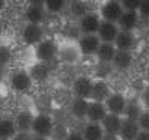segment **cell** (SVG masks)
Segmentation results:
<instances>
[{
    "instance_id": "ac0fdd59",
    "label": "cell",
    "mask_w": 149,
    "mask_h": 140,
    "mask_svg": "<svg viewBox=\"0 0 149 140\" xmlns=\"http://www.w3.org/2000/svg\"><path fill=\"white\" fill-rule=\"evenodd\" d=\"M115 53H116V47L111 42H101L95 54L98 56L101 63H111Z\"/></svg>"
},
{
    "instance_id": "b9f144b4",
    "label": "cell",
    "mask_w": 149,
    "mask_h": 140,
    "mask_svg": "<svg viewBox=\"0 0 149 140\" xmlns=\"http://www.w3.org/2000/svg\"><path fill=\"white\" fill-rule=\"evenodd\" d=\"M148 81H149V71H148Z\"/></svg>"
},
{
    "instance_id": "2e32d148",
    "label": "cell",
    "mask_w": 149,
    "mask_h": 140,
    "mask_svg": "<svg viewBox=\"0 0 149 140\" xmlns=\"http://www.w3.org/2000/svg\"><path fill=\"white\" fill-rule=\"evenodd\" d=\"M120 124H122V120H120L119 115H115V113H107L104 116V119L101 120L104 133H110V134H119Z\"/></svg>"
},
{
    "instance_id": "1f68e13d",
    "label": "cell",
    "mask_w": 149,
    "mask_h": 140,
    "mask_svg": "<svg viewBox=\"0 0 149 140\" xmlns=\"http://www.w3.org/2000/svg\"><path fill=\"white\" fill-rule=\"evenodd\" d=\"M139 15L145 17V18H149V0H142V3L139 6Z\"/></svg>"
},
{
    "instance_id": "52a82bcc",
    "label": "cell",
    "mask_w": 149,
    "mask_h": 140,
    "mask_svg": "<svg viewBox=\"0 0 149 140\" xmlns=\"http://www.w3.org/2000/svg\"><path fill=\"white\" fill-rule=\"evenodd\" d=\"M118 33H119V29H118L116 23H110V21H104V20L101 21L100 29L96 32L101 42H111V44L115 42Z\"/></svg>"
},
{
    "instance_id": "603a6c76",
    "label": "cell",
    "mask_w": 149,
    "mask_h": 140,
    "mask_svg": "<svg viewBox=\"0 0 149 140\" xmlns=\"http://www.w3.org/2000/svg\"><path fill=\"white\" fill-rule=\"evenodd\" d=\"M17 125H15V120L11 119H2L0 120V139H8L11 140L15 137L17 134Z\"/></svg>"
},
{
    "instance_id": "8d00e7d4",
    "label": "cell",
    "mask_w": 149,
    "mask_h": 140,
    "mask_svg": "<svg viewBox=\"0 0 149 140\" xmlns=\"http://www.w3.org/2000/svg\"><path fill=\"white\" fill-rule=\"evenodd\" d=\"M45 0H29V5H44Z\"/></svg>"
},
{
    "instance_id": "ba28073f",
    "label": "cell",
    "mask_w": 149,
    "mask_h": 140,
    "mask_svg": "<svg viewBox=\"0 0 149 140\" xmlns=\"http://www.w3.org/2000/svg\"><path fill=\"white\" fill-rule=\"evenodd\" d=\"M101 20L96 14H91L87 12L86 15H83L80 18V23H78V29L84 33H96L100 29Z\"/></svg>"
},
{
    "instance_id": "74e56055",
    "label": "cell",
    "mask_w": 149,
    "mask_h": 140,
    "mask_svg": "<svg viewBox=\"0 0 149 140\" xmlns=\"http://www.w3.org/2000/svg\"><path fill=\"white\" fill-rule=\"evenodd\" d=\"M32 140H48V137H41V136H36V137H32Z\"/></svg>"
},
{
    "instance_id": "f546056e",
    "label": "cell",
    "mask_w": 149,
    "mask_h": 140,
    "mask_svg": "<svg viewBox=\"0 0 149 140\" xmlns=\"http://www.w3.org/2000/svg\"><path fill=\"white\" fill-rule=\"evenodd\" d=\"M137 124H139L140 130H146V131H149V110L140 113V116L137 118Z\"/></svg>"
},
{
    "instance_id": "f1b7e54d",
    "label": "cell",
    "mask_w": 149,
    "mask_h": 140,
    "mask_svg": "<svg viewBox=\"0 0 149 140\" xmlns=\"http://www.w3.org/2000/svg\"><path fill=\"white\" fill-rule=\"evenodd\" d=\"M12 60V51L9 47L6 45H0V68L6 66Z\"/></svg>"
},
{
    "instance_id": "30bf717a",
    "label": "cell",
    "mask_w": 149,
    "mask_h": 140,
    "mask_svg": "<svg viewBox=\"0 0 149 140\" xmlns=\"http://www.w3.org/2000/svg\"><path fill=\"white\" fill-rule=\"evenodd\" d=\"M72 91L75 93L77 98H91V92H92V80L87 77H78L75 78V81L72 84Z\"/></svg>"
},
{
    "instance_id": "484cf974",
    "label": "cell",
    "mask_w": 149,
    "mask_h": 140,
    "mask_svg": "<svg viewBox=\"0 0 149 140\" xmlns=\"http://www.w3.org/2000/svg\"><path fill=\"white\" fill-rule=\"evenodd\" d=\"M124 113L127 115L128 119H134V120H137V118L140 116V113H142V107H140L137 102L131 101V102H127Z\"/></svg>"
},
{
    "instance_id": "7c38bea8",
    "label": "cell",
    "mask_w": 149,
    "mask_h": 140,
    "mask_svg": "<svg viewBox=\"0 0 149 140\" xmlns=\"http://www.w3.org/2000/svg\"><path fill=\"white\" fill-rule=\"evenodd\" d=\"M106 115H107V109L104 102H100V101L89 102V109H87V115H86L89 122H101Z\"/></svg>"
},
{
    "instance_id": "7a4b0ae2",
    "label": "cell",
    "mask_w": 149,
    "mask_h": 140,
    "mask_svg": "<svg viewBox=\"0 0 149 140\" xmlns=\"http://www.w3.org/2000/svg\"><path fill=\"white\" fill-rule=\"evenodd\" d=\"M32 131L36 136L41 137H50L54 131V124L53 119L48 115H36L33 116V122H32Z\"/></svg>"
},
{
    "instance_id": "60d3db41",
    "label": "cell",
    "mask_w": 149,
    "mask_h": 140,
    "mask_svg": "<svg viewBox=\"0 0 149 140\" xmlns=\"http://www.w3.org/2000/svg\"><path fill=\"white\" fill-rule=\"evenodd\" d=\"M69 2H78V0H69Z\"/></svg>"
},
{
    "instance_id": "6da1fadb",
    "label": "cell",
    "mask_w": 149,
    "mask_h": 140,
    "mask_svg": "<svg viewBox=\"0 0 149 140\" xmlns=\"http://www.w3.org/2000/svg\"><path fill=\"white\" fill-rule=\"evenodd\" d=\"M35 54H36L38 60L48 63L50 60H53L59 54V47H57V44L54 41H51V39H42L41 42L36 44Z\"/></svg>"
},
{
    "instance_id": "8fae6325",
    "label": "cell",
    "mask_w": 149,
    "mask_h": 140,
    "mask_svg": "<svg viewBox=\"0 0 149 140\" xmlns=\"http://www.w3.org/2000/svg\"><path fill=\"white\" fill-rule=\"evenodd\" d=\"M139 131H140V127L137 124V120L127 119V120H122L119 136L122 137V140H134L136 136L139 134Z\"/></svg>"
},
{
    "instance_id": "ab89813d",
    "label": "cell",
    "mask_w": 149,
    "mask_h": 140,
    "mask_svg": "<svg viewBox=\"0 0 149 140\" xmlns=\"http://www.w3.org/2000/svg\"><path fill=\"white\" fill-rule=\"evenodd\" d=\"M2 78H3V77H2V71H0V83H2Z\"/></svg>"
},
{
    "instance_id": "277c9868",
    "label": "cell",
    "mask_w": 149,
    "mask_h": 140,
    "mask_svg": "<svg viewBox=\"0 0 149 140\" xmlns=\"http://www.w3.org/2000/svg\"><path fill=\"white\" fill-rule=\"evenodd\" d=\"M124 8L119 2L116 0H109L107 3H104V6L101 8V17L104 21H110V23H118V20L120 18Z\"/></svg>"
},
{
    "instance_id": "44dd1931",
    "label": "cell",
    "mask_w": 149,
    "mask_h": 140,
    "mask_svg": "<svg viewBox=\"0 0 149 140\" xmlns=\"http://www.w3.org/2000/svg\"><path fill=\"white\" fill-rule=\"evenodd\" d=\"M44 15H45V9L42 5H29L26 9V20L29 23L39 24L44 20Z\"/></svg>"
},
{
    "instance_id": "e575fe53",
    "label": "cell",
    "mask_w": 149,
    "mask_h": 140,
    "mask_svg": "<svg viewBox=\"0 0 149 140\" xmlns=\"http://www.w3.org/2000/svg\"><path fill=\"white\" fill-rule=\"evenodd\" d=\"M142 100H143V104L149 109V86L143 91V95H142Z\"/></svg>"
},
{
    "instance_id": "83f0119b",
    "label": "cell",
    "mask_w": 149,
    "mask_h": 140,
    "mask_svg": "<svg viewBox=\"0 0 149 140\" xmlns=\"http://www.w3.org/2000/svg\"><path fill=\"white\" fill-rule=\"evenodd\" d=\"M71 12L78 17V18H81L83 15H86L87 12V5L83 2V0H78V2H72V6H71Z\"/></svg>"
},
{
    "instance_id": "d590c367",
    "label": "cell",
    "mask_w": 149,
    "mask_h": 140,
    "mask_svg": "<svg viewBox=\"0 0 149 140\" xmlns=\"http://www.w3.org/2000/svg\"><path fill=\"white\" fill-rule=\"evenodd\" d=\"M102 140H119V139H118V134L104 133V136H102Z\"/></svg>"
},
{
    "instance_id": "7bdbcfd3",
    "label": "cell",
    "mask_w": 149,
    "mask_h": 140,
    "mask_svg": "<svg viewBox=\"0 0 149 140\" xmlns=\"http://www.w3.org/2000/svg\"><path fill=\"white\" fill-rule=\"evenodd\" d=\"M0 104H2V97H0Z\"/></svg>"
},
{
    "instance_id": "3957f363",
    "label": "cell",
    "mask_w": 149,
    "mask_h": 140,
    "mask_svg": "<svg viewBox=\"0 0 149 140\" xmlns=\"http://www.w3.org/2000/svg\"><path fill=\"white\" fill-rule=\"evenodd\" d=\"M100 38L96 33H84L83 36L78 39V51L84 56H91V54H95L96 50L100 47Z\"/></svg>"
},
{
    "instance_id": "e0dca14e",
    "label": "cell",
    "mask_w": 149,
    "mask_h": 140,
    "mask_svg": "<svg viewBox=\"0 0 149 140\" xmlns=\"http://www.w3.org/2000/svg\"><path fill=\"white\" fill-rule=\"evenodd\" d=\"M50 71H51V69H50L48 63L47 62H41V60H39L38 63L32 65L29 74H30L33 81H44V80H47V78H48Z\"/></svg>"
},
{
    "instance_id": "4dcf8cb0",
    "label": "cell",
    "mask_w": 149,
    "mask_h": 140,
    "mask_svg": "<svg viewBox=\"0 0 149 140\" xmlns=\"http://www.w3.org/2000/svg\"><path fill=\"white\" fill-rule=\"evenodd\" d=\"M142 0H120V5L127 11H137Z\"/></svg>"
},
{
    "instance_id": "9a60e30c",
    "label": "cell",
    "mask_w": 149,
    "mask_h": 140,
    "mask_svg": "<svg viewBox=\"0 0 149 140\" xmlns=\"http://www.w3.org/2000/svg\"><path fill=\"white\" fill-rule=\"evenodd\" d=\"M111 63L116 69H127L133 63V54L128 50H118L116 48V53L113 56Z\"/></svg>"
},
{
    "instance_id": "8992f818",
    "label": "cell",
    "mask_w": 149,
    "mask_h": 140,
    "mask_svg": "<svg viewBox=\"0 0 149 140\" xmlns=\"http://www.w3.org/2000/svg\"><path fill=\"white\" fill-rule=\"evenodd\" d=\"M42 36H44V30L36 23H29L23 30V41L27 45H36L38 42L42 41Z\"/></svg>"
},
{
    "instance_id": "cb8c5ba5",
    "label": "cell",
    "mask_w": 149,
    "mask_h": 140,
    "mask_svg": "<svg viewBox=\"0 0 149 140\" xmlns=\"http://www.w3.org/2000/svg\"><path fill=\"white\" fill-rule=\"evenodd\" d=\"M32 122H33V116L29 111H21L18 113V116L15 119V125L18 131H27L30 133L32 131Z\"/></svg>"
},
{
    "instance_id": "f35d334b",
    "label": "cell",
    "mask_w": 149,
    "mask_h": 140,
    "mask_svg": "<svg viewBox=\"0 0 149 140\" xmlns=\"http://www.w3.org/2000/svg\"><path fill=\"white\" fill-rule=\"evenodd\" d=\"M5 8V0H0V11Z\"/></svg>"
},
{
    "instance_id": "9c48e42d",
    "label": "cell",
    "mask_w": 149,
    "mask_h": 140,
    "mask_svg": "<svg viewBox=\"0 0 149 140\" xmlns=\"http://www.w3.org/2000/svg\"><path fill=\"white\" fill-rule=\"evenodd\" d=\"M125 106H127V101L120 93H110L106 100V109L109 113H115V115L120 116L125 110Z\"/></svg>"
},
{
    "instance_id": "836d02e7",
    "label": "cell",
    "mask_w": 149,
    "mask_h": 140,
    "mask_svg": "<svg viewBox=\"0 0 149 140\" xmlns=\"http://www.w3.org/2000/svg\"><path fill=\"white\" fill-rule=\"evenodd\" d=\"M134 140H149V131H146V130H140V131H139V134L136 136Z\"/></svg>"
},
{
    "instance_id": "ffe728a7",
    "label": "cell",
    "mask_w": 149,
    "mask_h": 140,
    "mask_svg": "<svg viewBox=\"0 0 149 140\" xmlns=\"http://www.w3.org/2000/svg\"><path fill=\"white\" fill-rule=\"evenodd\" d=\"M115 47L118 50H131L134 47V36L131 32H127V30H119L118 36L115 39Z\"/></svg>"
},
{
    "instance_id": "5b68a950",
    "label": "cell",
    "mask_w": 149,
    "mask_h": 140,
    "mask_svg": "<svg viewBox=\"0 0 149 140\" xmlns=\"http://www.w3.org/2000/svg\"><path fill=\"white\" fill-rule=\"evenodd\" d=\"M33 84L29 71H17L11 78V86L17 92H27Z\"/></svg>"
},
{
    "instance_id": "d6986e66",
    "label": "cell",
    "mask_w": 149,
    "mask_h": 140,
    "mask_svg": "<svg viewBox=\"0 0 149 140\" xmlns=\"http://www.w3.org/2000/svg\"><path fill=\"white\" fill-rule=\"evenodd\" d=\"M102 136H104V128L101 122H89L83 130L84 140H102Z\"/></svg>"
},
{
    "instance_id": "4fadbf2b",
    "label": "cell",
    "mask_w": 149,
    "mask_h": 140,
    "mask_svg": "<svg viewBox=\"0 0 149 140\" xmlns=\"http://www.w3.org/2000/svg\"><path fill=\"white\" fill-rule=\"evenodd\" d=\"M120 30L133 32V29L139 24V12L137 11H124L120 15V18L118 20Z\"/></svg>"
},
{
    "instance_id": "7402d4cb",
    "label": "cell",
    "mask_w": 149,
    "mask_h": 140,
    "mask_svg": "<svg viewBox=\"0 0 149 140\" xmlns=\"http://www.w3.org/2000/svg\"><path fill=\"white\" fill-rule=\"evenodd\" d=\"M89 100H86V98H77L72 101V106H71V111H72V115L78 119H83L86 118L87 115V109H89Z\"/></svg>"
},
{
    "instance_id": "d6a6232c",
    "label": "cell",
    "mask_w": 149,
    "mask_h": 140,
    "mask_svg": "<svg viewBox=\"0 0 149 140\" xmlns=\"http://www.w3.org/2000/svg\"><path fill=\"white\" fill-rule=\"evenodd\" d=\"M65 140H84L83 134L78 133V131H71V133H68Z\"/></svg>"
},
{
    "instance_id": "4316f807",
    "label": "cell",
    "mask_w": 149,
    "mask_h": 140,
    "mask_svg": "<svg viewBox=\"0 0 149 140\" xmlns=\"http://www.w3.org/2000/svg\"><path fill=\"white\" fill-rule=\"evenodd\" d=\"M65 2L66 0H45V2H44V6H45V9L48 12L57 14L65 8Z\"/></svg>"
},
{
    "instance_id": "5bb4252c",
    "label": "cell",
    "mask_w": 149,
    "mask_h": 140,
    "mask_svg": "<svg viewBox=\"0 0 149 140\" xmlns=\"http://www.w3.org/2000/svg\"><path fill=\"white\" fill-rule=\"evenodd\" d=\"M109 95H110V89H109V84L106 81H102V80L92 81V92H91V100L92 101L104 102L107 100Z\"/></svg>"
},
{
    "instance_id": "d4e9b609",
    "label": "cell",
    "mask_w": 149,
    "mask_h": 140,
    "mask_svg": "<svg viewBox=\"0 0 149 140\" xmlns=\"http://www.w3.org/2000/svg\"><path fill=\"white\" fill-rule=\"evenodd\" d=\"M60 53V59L63 60V62H75V59L78 57V48H75V47H63L62 50L59 51Z\"/></svg>"
},
{
    "instance_id": "ee69618b",
    "label": "cell",
    "mask_w": 149,
    "mask_h": 140,
    "mask_svg": "<svg viewBox=\"0 0 149 140\" xmlns=\"http://www.w3.org/2000/svg\"><path fill=\"white\" fill-rule=\"evenodd\" d=\"M116 2H119V0H116Z\"/></svg>"
}]
</instances>
